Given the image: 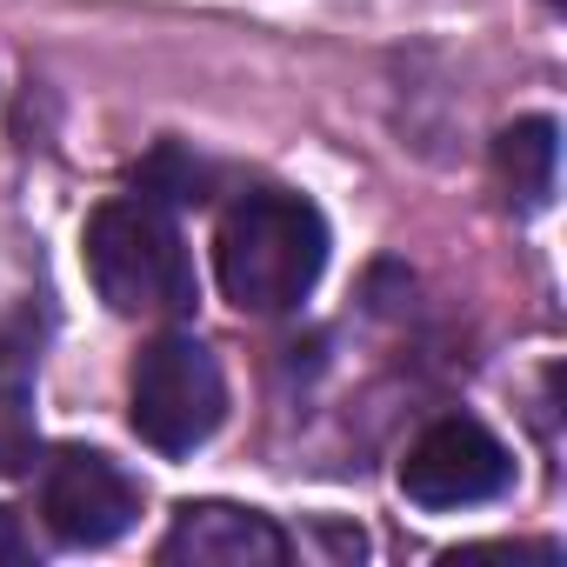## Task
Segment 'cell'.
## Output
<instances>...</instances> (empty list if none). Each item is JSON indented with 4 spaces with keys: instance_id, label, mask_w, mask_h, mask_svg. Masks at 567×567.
<instances>
[{
    "instance_id": "obj_7",
    "label": "cell",
    "mask_w": 567,
    "mask_h": 567,
    "mask_svg": "<svg viewBox=\"0 0 567 567\" xmlns=\"http://www.w3.org/2000/svg\"><path fill=\"white\" fill-rule=\"evenodd\" d=\"M494 167H501L507 200H520V207H547V200H554V167H560V127H554L547 114L514 121V127L494 141Z\"/></svg>"
},
{
    "instance_id": "obj_10",
    "label": "cell",
    "mask_w": 567,
    "mask_h": 567,
    "mask_svg": "<svg viewBox=\"0 0 567 567\" xmlns=\"http://www.w3.org/2000/svg\"><path fill=\"white\" fill-rule=\"evenodd\" d=\"M547 8H560V0H547Z\"/></svg>"
},
{
    "instance_id": "obj_1",
    "label": "cell",
    "mask_w": 567,
    "mask_h": 567,
    "mask_svg": "<svg viewBox=\"0 0 567 567\" xmlns=\"http://www.w3.org/2000/svg\"><path fill=\"white\" fill-rule=\"evenodd\" d=\"M328 267V220L288 187H247L214 227V280L240 315H288Z\"/></svg>"
},
{
    "instance_id": "obj_5",
    "label": "cell",
    "mask_w": 567,
    "mask_h": 567,
    "mask_svg": "<svg viewBox=\"0 0 567 567\" xmlns=\"http://www.w3.org/2000/svg\"><path fill=\"white\" fill-rule=\"evenodd\" d=\"M41 514H48L61 547H107V540H121L134 527L141 487H134V474L114 454L61 447L48 461V481H41Z\"/></svg>"
},
{
    "instance_id": "obj_9",
    "label": "cell",
    "mask_w": 567,
    "mask_h": 567,
    "mask_svg": "<svg viewBox=\"0 0 567 567\" xmlns=\"http://www.w3.org/2000/svg\"><path fill=\"white\" fill-rule=\"evenodd\" d=\"M28 560H34V540L21 534V520L8 507H0V567H28Z\"/></svg>"
},
{
    "instance_id": "obj_6",
    "label": "cell",
    "mask_w": 567,
    "mask_h": 567,
    "mask_svg": "<svg viewBox=\"0 0 567 567\" xmlns=\"http://www.w3.org/2000/svg\"><path fill=\"white\" fill-rule=\"evenodd\" d=\"M167 567H280L288 560V534L254 507L227 501H187L161 540Z\"/></svg>"
},
{
    "instance_id": "obj_3",
    "label": "cell",
    "mask_w": 567,
    "mask_h": 567,
    "mask_svg": "<svg viewBox=\"0 0 567 567\" xmlns=\"http://www.w3.org/2000/svg\"><path fill=\"white\" fill-rule=\"evenodd\" d=\"M227 414V381L207 341L194 334H161L134 361L127 388V421L154 454H194Z\"/></svg>"
},
{
    "instance_id": "obj_2",
    "label": "cell",
    "mask_w": 567,
    "mask_h": 567,
    "mask_svg": "<svg viewBox=\"0 0 567 567\" xmlns=\"http://www.w3.org/2000/svg\"><path fill=\"white\" fill-rule=\"evenodd\" d=\"M87 274L114 315L174 321L194 308V260L161 200H107L87 220Z\"/></svg>"
},
{
    "instance_id": "obj_4",
    "label": "cell",
    "mask_w": 567,
    "mask_h": 567,
    "mask_svg": "<svg viewBox=\"0 0 567 567\" xmlns=\"http://www.w3.org/2000/svg\"><path fill=\"white\" fill-rule=\"evenodd\" d=\"M514 481V454L494 427H481L474 414H441L434 427H421V441L401 461V494L414 507H481L494 494H507Z\"/></svg>"
},
{
    "instance_id": "obj_8",
    "label": "cell",
    "mask_w": 567,
    "mask_h": 567,
    "mask_svg": "<svg viewBox=\"0 0 567 567\" xmlns=\"http://www.w3.org/2000/svg\"><path fill=\"white\" fill-rule=\"evenodd\" d=\"M141 200H207V167L187 161L181 147H161L141 174H134Z\"/></svg>"
}]
</instances>
